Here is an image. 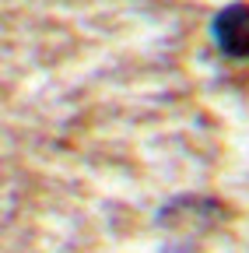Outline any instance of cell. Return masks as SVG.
Returning <instances> with one entry per match:
<instances>
[{
	"label": "cell",
	"mask_w": 249,
	"mask_h": 253,
	"mask_svg": "<svg viewBox=\"0 0 249 253\" xmlns=\"http://www.w3.org/2000/svg\"><path fill=\"white\" fill-rule=\"evenodd\" d=\"M246 25H249V11L242 0H232L211 18V42L217 46V53H225L232 60H242L249 53L246 42Z\"/></svg>",
	"instance_id": "6da1fadb"
}]
</instances>
